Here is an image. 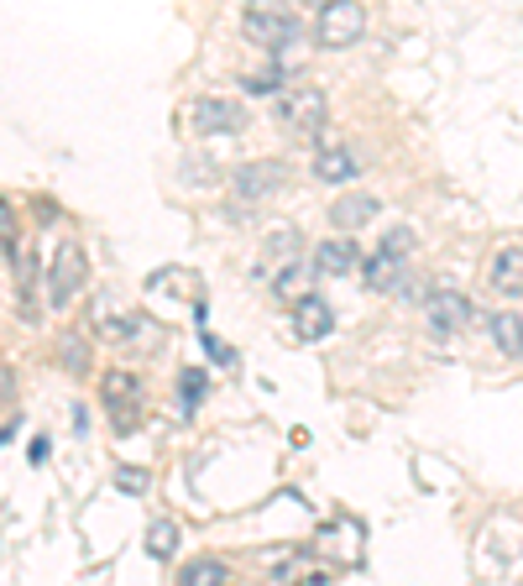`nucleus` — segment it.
Returning <instances> with one entry per match:
<instances>
[{"label":"nucleus","mask_w":523,"mask_h":586,"mask_svg":"<svg viewBox=\"0 0 523 586\" xmlns=\"http://www.w3.org/2000/svg\"><path fill=\"white\" fill-rule=\"evenodd\" d=\"M278 120L288 131H299V137H314L330 120V100H325L319 84H293V90L278 94Z\"/></svg>","instance_id":"obj_1"},{"label":"nucleus","mask_w":523,"mask_h":586,"mask_svg":"<svg viewBox=\"0 0 523 586\" xmlns=\"http://www.w3.org/2000/svg\"><path fill=\"white\" fill-rule=\"evenodd\" d=\"M283 188V163H246L231 173V194H236V205H231V215L236 220H252V210H257L262 199H272Z\"/></svg>","instance_id":"obj_2"},{"label":"nucleus","mask_w":523,"mask_h":586,"mask_svg":"<svg viewBox=\"0 0 523 586\" xmlns=\"http://www.w3.org/2000/svg\"><path fill=\"white\" fill-rule=\"evenodd\" d=\"M184 126H189L194 137H236L241 126H246V111H241L236 100H220V94H199L189 111H184Z\"/></svg>","instance_id":"obj_3"},{"label":"nucleus","mask_w":523,"mask_h":586,"mask_svg":"<svg viewBox=\"0 0 523 586\" xmlns=\"http://www.w3.org/2000/svg\"><path fill=\"white\" fill-rule=\"evenodd\" d=\"M241 26H246V37H252L257 47H267V53L304 43V22H299L293 11H267V5H252V11L241 16Z\"/></svg>","instance_id":"obj_4"},{"label":"nucleus","mask_w":523,"mask_h":586,"mask_svg":"<svg viewBox=\"0 0 523 586\" xmlns=\"http://www.w3.org/2000/svg\"><path fill=\"white\" fill-rule=\"evenodd\" d=\"M361 26H367V11H361L357 0H330V5H319V16H314V43L351 47L361 37Z\"/></svg>","instance_id":"obj_5"},{"label":"nucleus","mask_w":523,"mask_h":586,"mask_svg":"<svg viewBox=\"0 0 523 586\" xmlns=\"http://www.w3.org/2000/svg\"><path fill=\"white\" fill-rule=\"evenodd\" d=\"M84 278H90V262H84V252L79 246H58L48 262V305L63 309L79 299V288H84Z\"/></svg>","instance_id":"obj_6"},{"label":"nucleus","mask_w":523,"mask_h":586,"mask_svg":"<svg viewBox=\"0 0 523 586\" xmlns=\"http://www.w3.org/2000/svg\"><path fill=\"white\" fill-rule=\"evenodd\" d=\"M425 320H429V330L445 341V335H455V330L472 325V299H466L461 288H434V294H429V305H425Z\"/></svg>","instance_id":"obj_7"},{"label":"nucleus","mask_w":523,"mask_h":586,"mask_svg":"<svg viewBox=\"0 0 523 586\" xmlns=\"http://www.w3.org/2000/svg\"><path fill=\"white\" fill-rule=\"evenodd\" d=\"M100 393H105V409H116V429L120 435H131V429H137V403H142V382H137V372H105Z\"/></svg>","instance_id":"obj_8"},{"label":"nucleus","mask_w":523,"mask_h":586,"mask_svg":"<svg viewBox=\"0 0 523 586\" xmlns=\"http://www.w3.org/2000/svg\"><path fill=\"white\" fill-rule=\"evenodd\" d=\"M314 550H325L330 561H357L361 555V524L357 518H330V524L314 535Z\"/></svg>","instance_id":"obj_9"},{"label":"nucleus","mask_w":523,"mask_h":586,"mask_svg":"<svg viewBox=\"0 0 523 586\" xmlns=\"http://www.w3.org/2000/svg\"><path fill=\"white\" fill-rule=\"evenodd\" d=\"M314 273H325V278H346V273H357L361 267V252L357 241H346V235H335V241H319L310 257Z\"/></svg>","instance_id":"obj_10"},{"label":"nucleus","mask_w":523,"mask_h":586,"mask_svg":"<svg viewBox=\"0 0 523 586\" xmlns=\"http://www.w3.org/2000/svg\"><path fill=\"white\" fill-rule=\"evenodd\" d=\"M404 267L408 257H393V252H372V257H361V278H367V288L372 294H398L404 288Z\"/></svg>","instance_id":"obj_11"},{"label":"nucleus","mask_w":523,"mask_h":586,"mask_svg":"<svg viewBox=\"0 0 523 586\" xmlns=\"http://www.w3.org/2000/svg\"><path fill=\"white\" fill-rule=\"evenodd\" d=\"M310 294H314V267H310V257L272 267V299H288V305H299V299H310Z\"/></svg>","instance_id":"obj_12"},{"label":"nucleus","mask_w":523,"mask_h":586,"mask_svg":"<svg viewBox=\"0 0 523 586\" xmlns=\"http://www.w3.org/2000/svg\"><path fill=\"white\" fill-rule=\"evenodd\" d=\"M330 325H335V314H330V305H325L319 294H310V299H299V305H293V335H299V341H325Z\"/></svg>","instance_id":"obj_13"},{"label":"nucleus","mask_w":523,"mask_h":586,"mask_svg":"<svg viewBox=\"0 0 523 586\" xmlns=\"http://www.w3.org/2000/svg\"><path fill=\"white\" fill-rule=\"evenodd\" d=\"M487 283L498 288V294H523V246H498L492 252V267H487Z\"/></svg>","instance_id":"obj_14"},{"label":"nucleus","mask_w":523,"mask_h":586,"mask_svg":"<svg viewBox=\"0 0 523 586\" xmlns=\"http://www.w3.org/2000/svg\"><path fill=\"white\" fill-rule=\"evenodd\" d=\"M487 335H492V346H498L502 356H513V361L523 356V314H513V309H498V314L487 320Z\"/></svg>","instance_id":"obj_15"},{"label":"nucleus","mask_w":523,"mask_h":586,"mask_svg":"<svg viewBox=\"0 0 523 586\" xmlns=\"http://www.w3.org/2000/svg\"><path fill=\"white\" fill-rule=\"evenodd\" d=\"M357 152L351 147H325V152H314V179H325V184H346V179H357Z\"/></svg>","instance_id":"obj_16"},{"label":"nucleus","mask_w":523,"mask_h":586,"mask_svg":"<svg viewBox=\"0 0 523 586\" xmlns=\"http://www.w3.org/2000/svg\"><path fill=\"white\" fill-rule=\"evenodd\" d=\"M372 215H377V199H372V194H346V199H335L330 220L340 226V231H361Z\"/></svg>","instance_id":"obj_17"},{"label":"nucleus","mask_w":523,"mask_h":586,"mask_svg":"<svg viewBox=\"0 0 523 586\" xmlns=\"http://www.w3.org/2000/svg\"><path fill=\"white\" fill-rule=\"evenodd\" d=\"M178 586H231V565L214 561V555H199L178 571Z\"/></svg>","instance_id":"obj_18"},{"label":"nucleus","mask_w":523,"mask_h":586,"mask_svg":"<svg viewBox=\"0 0 523 586\" xmlns=\"http://www.w3.org/2000/svg\"><path fill=\"white\" fill-rule=\"evenodd\" d=\"M16 309L22 320H37V257L32 252L16 257Z\"/></svg>","instance_id":"obj_19"},{"label":"nucleus","mask_w":523,"mask_h":586,"mask_svg":"<svg viewBox=\"0 0 523 586\" xmlns=\"http://www.w3.org/2000/svg\"><path fill=\"white\" fill-rule=\"evenodd\" d=\"M299 231L293 226H278V231H267V241H262V257L272 262V267H283V262H299Z\"/></svg>","instance_id":"obj_20"},{"label":"nucleus","mask_w":523,"mask_h":586,"mask_svg":"<svg viewBox=\"0 0 523 586\" xmlns=\"http://www.w3.org/2000/svg\"><path fill=\"white\" fill-rule=\"evenodd\" d=\"M147 550H152L158 561H167V555L178 550V524H167V518H158V524L147 529Z\"/></svg>","instance_id":"obj_21"},{"label":"nucleus","mask_w":523,"mask_h":586,"mask_svg":"<svg viewBox=\"0 0 523 586\" xmlns=\"http://www.w3.org/2000/svg\"><path fill=\"white\" fill-rule=\"evenodd\" d=\"M58 361H63L73 377H84V372H90V346H84L79 335H63V346H58Z\"/></svg>","instance_id":"obj_22"},{"label":"nucleus","mask_w":523,"mask_h":586,"mask_svg":"<svg viewBox=\"0 0 523 586\" xmlns=\"http://www.w3.org/2000/svg\"><path fill=\"white\" fill-rule=\"evenodd\" d=\"M205 382H210V377H205V367L178 372V399H184V403H199V399H205Z\"/></svg>","instance_id":"obj_23"},{"label":"nucleus","mask_w":523,"mask_h":586,"mask_svg":"<svg viewBox=\"0 0 523 586\" xmlns=\"http://www.w3.org/2000/svg\"><path fill=\"white\" fill-rule=\"evenodd\" d=\"M382 252H393V257H408V252H414V231H408V226L387 231V235H382Z\"/></svg>","instance_id":"obj_24"},{"label":"nucleus","mask_w":523,"mask_h":586,"mask_svg":"<svg viewBox=\"0 0 523 586\" xmlns=\"http://www.w3.org/2000/svg\"><path fill=\"white\" fill-rule=\"evenodd\" d=\"M0 246L16 257V210H11L5 199H0Z\"/></svg>","instance_id":"obj_25"},{"label":"nucleus","mask_w":523,"mask_h":586,"mask_svg":"<svg viewBox=\"0 0 523 586\" xmlns=\"http://www.w3.org/2000/svg\"><path fill=\"white\" fill-rule=\"evenodd\" d=\"M278 84H283V73H278V69H272V73H252V79H246V90H252V94H272Z\"/></svg>","instance_id":"obj_26"},{"label":"nucleus","mask_w":523,"mask_h":586,"mask_svg":"<svg viewBox=\"0 0 523 586\" xmlns=\"http://www.w3.org/2000/svg\"><path fill=\"white\" fill-rule=\"evenodd\" d=\"M116 487H126V493H147V476L142 471H116Z\"/></svg>","instance_id":"obj_27"},{"label":"nucleus","mask_w":523,"mask_h":586,"mask_svg":"<svg viewBox=\"0 0 523 586\" xmlns=\"http://www.w3.org/2000/svg\"><path fill=\"white\" fill-rule=\"evenodd\" d=\"M205 346H210V356L220 361V367H236V352H225V346H220L214 335H205Z\"/></svg>","instance_id":"obj_28"},{"label":"nucleus","mask_w":523,"mask_h":586,"mask_svg":"<svg viewBox=\"0 0 523 586\" xmlns=\"http://www.w3.org/2000/svg\"><path fill=\"white\" fill-rule=\"evenodd\" d=\"M26 456H32V461H37V467H43V461H48V435H37V440H32V450H26Z\"/></svg>","instance_id":"obj_29"}]
</instances>
